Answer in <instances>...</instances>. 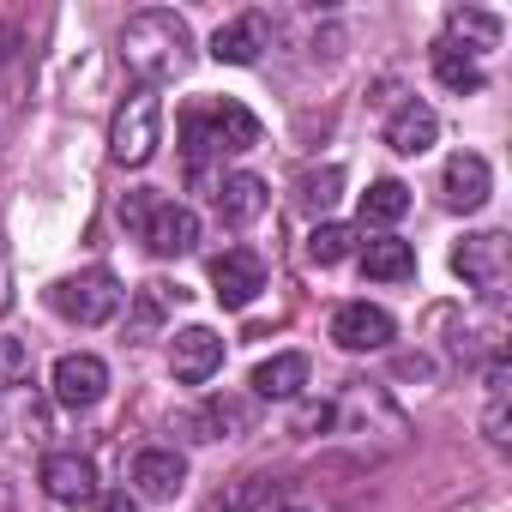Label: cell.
<instances>
[{
	"mask_svg": "<svg viewBox=\"0 0 512 512\" xmlns=\"http://www.w3.org/2000/svg\"><path fill=\"white\" fill-rule=\"evenodd\" d=\"M31 374V350L19 338H0V386H19Z\"/></svg>",
	"mask_w": 512,
	"mask_h": 512,
	"instance_id": "28",
	"label": "cell"
},
{
	"mask_svg": "<svg viewBox=\"0 0 512 512\" xmlns=\"http://www.w3.org/2000/svg\"><path fill=\"white\" fill-rule=\"evenodd\" d=\"M440 187H446V205H452V211H482V205H488L494 175H488V163H482L476 151H458V157L446 163Z\"/></svg>",
	"mask_w": 512,
	"mask_h": 512,
	"instance_id": "15",
	"label": "cell"
},
{
	"mask_svg": "<svg viewBox=\"0 0 512 512\" xmlns=\"http://www.w3.org/2000/svg\"><path fill=\"white\" fill-rule=\"evenodd\" d=\"M338 187H344L338 169H308V175L296 181V205H302V211H332V205H338Z\"/></svg>",
	"mask_w": 512,
	"mask_h": 512,
	"instance_id": "25",
	"label": "cell"
},
{
	"mask_svg": "<svg viewBox=\"0 0 512 512\" xmlns=\"http://www.w3.org/2000/svg\"><path fill=\"white\" fill-rule=\"evenodd\" d=\"M181 482H187V458H181L175 446H145V452L133 458V488H139L145 500H175Z\"/></svg>",
	"mask_w": 512,
	"mask_h": 512,
	"instance_id": "13",
	"label": "cell"
},
{
	"mask_svg": "<svg viewBox=\"0 0 512 512\" xmlns=\"http://www.w3.org/2000/svg\"><path fill=\"white\" fill-rule=\"evenodd\" d=\"M121 223L145 241V253H157V260H181V253L199 247V217H193L187 205L151 193V187H133V193L121 199Z\"/></svg>",
	"mask_w": 512,
	"mask_h": 512,
	"instance_id": "3",
	"label": "cell"
},
{
	"mask_svg": "<svg viewBox=\"0 0 512 512\" xmlns=\"http://www.w3.org/2000/svg\"><path fill=\"white\" fill-rule=\"evenodd\" d=\"M266 494H272V482H266V476H241V482H229L223 494H211V500H205V512H253Z\"/></svg>",
	"mask_w": 512,
	"mask_h": 512,
	"instance_id": "26",
	"label": "cell"
},
{
	"mask_svg": "<svg viewBox=\"0 0 512 512\" xmlns=\"http://www.w3.org/2000/svg\"><path fill=\"white\" fill-rule=\"evenodd\" d=\"M278 512H302V506H278Z\"/></svg>",
	"mask_w": 512,
	"mask_h": 512,
	"instance_id": "31",
	"label": "cell"
},
{
	"mask_svg": "<svg viewBox=\"0 0 512 512\" xmlns=\"http://www.w3.org/2000/svg\"><path fill=\"white\" fill-rule=\"evenodd\" d=\"M410 211V187L404 181H374L362 193V223H398Z\"/></svg>",
	"mask_w": 512,
	"mask_h": 512,
	"instance_id": "23",
	"label": "cell"
},
{
	"mask_svg": "<svg viewBox=\"0 0 512 512\" xmlns=\"http://www.w3.org/2000/svg\"><path fill=\"white\" fill-rule=\"evenodd\" d=\"M169 296H181V290H169V284H145V290H139V302H133L127 338H151V332L163 326V314H169Z\"/></svg>",
	"mask_w": 512,
	"mask_h": 512,
	"instance_id": "24",
	"label": "cell"
},
{
	"mask_svg": "<svg viewBox=\"0 0 512 512\" xmlns=\"http://www.w3.org/2000/svg\"><path fill=\"white\" fill-rule=\"evenodd\" d=\"M97 512H139V506H133V494H103Z\"/></svg>",
	"mask_w": 512,
	"mask_h": 512,
	"instance_id": "29",
	"label": "cell"
},
{
	"mask_svg": "<svg viewBox=\"0 0 512 512\" xmlns=\"http://www.w3.org/2000/svg\"><path fill=\"white\" fill-rule=\"evenodd\" d=\"M109 392V368H103V356H61L55 362V398L67 404V410H91L97 398Z\"/></svg>",
	"mask_w": 512,
	"mask_h": 512,
	"instance_id": "11",
	"label": "cell"
},
{
	"mask_svg": "<svg viewBox=\"0 0 512 512\" xmlns=\"http://www.w3.org/2000/svg\"><path fill=\"white\" fill-rule=\"evenodd\" d=\"M187 428H193V440H223L229 428H247V410H241L235 398H211L205 410L187 416Z\"/></svg>",
	"mask_w": 512,
	"mask_h": 512,
	"instance_id": "21",
	"label": "cell"
},
{
	"mask_svg": "<svg viewBox=\"0 0 512 512\" xmlns=\"http://www.w3.org/2000/svg\"><path fill=\"white\" fill-rule=\"evenodd\" d=\"M506 260H512V247H506V235H500V229L464 235V241L452 247V272H458L470 290H482L488 302L506 290Z\"/></svg>",
	"mask_w": 512,
	"mask_h": 512,
	"instance_id": "6",
	"label": "cell"
},
{
	"mask_svg": "<svg viewBox=\"0 0 512 512\" xmlns=\"http://www.w3.org/2000/svg\"><path fill=\"white\" fill-rule=\"evenodd\" d=\"M260 145V115L235 97H205V103H187L181 109V151H187V169L205 175V163H223V157H241Z\"/></svg>",
	"mask_w": 512,
	"mask_h": 512,
	"instance_id": "1",
	"label": "cell"
},
{
	"mask_svg": "<svg viewBox=\"0 0 512 512\" xmlns=\"http://www.w3.org/2000/svg\"><path fill=\"white\" fill-rule=\"evenodd\" d=\"M434 79H440L446 91H458V97H476V91L488 85V79H482V67H476L464 49H452V43H440V49H434Z\"/></svg>",
	"mask_w": 512,
	"mask_h": 512,
	"instance_id": "20",
	"label": "cell"
},
{
	"mask_svg": "<svg viewBox=\"0 0 512 512\" xmlns=\"http://www.w3.org/2000/svg\"><path fill=\"white\" fill-rule=\"evenodd\" d=\"M260 290H266V260L253 247H223L211 260V296L223 308H247Z\"/></svg>",
	"mask_w": 512,
	"mask_h": 512,
	"instance_id": "7",
	"label": "cell"
},
{
	"mask_svg": "<svg viewBox=\"0 0 512 512\" xmlns=\"http://www.w3.org/2000/svg\"><path fill=\"white\" fill-rule=\"evenodd\" d=\"M362 272H368L374 284H410V278H416V247L398 241V235H374V241L362 247Z\"/></svg>",
	"mask_w": 512,
	"mask_h": 512,
	"instance_id": "17",
	"label": "cell"
},
{
	"mask_svg": "<svg viewBox=\"0 0 512 512\" xmlns=\"http://www.w3.org/2000/svg\"><path fill=\"white\" fill-rule=\"evenodd\" d=\"M266 205H272V193H266V181H260V175H223V181H217V193H211V211H217V223H229V229L260 223V217H266Z\"/></svg>",
	"mask_w": 512,
	"mask_h": 512,
	"instance_id": "10",
	"label": "cell"
},
{
	"mask_svg": "<svg viewBox=\"0 0 512 512\" xmlns=\"http://www.w3.org/2000/svg\"><path fill=\"white\" fill-rule=\"evenodd\" d=\"M260 49H272V19L266 13H241V19L217 25V37H211V55L229 61V67H253Z\"/></svg>",
	"mask_w": 512,
	"mask_h": 512,
	"instance_id": "12",
	"label": "cell"
},
{
	"mask_svg": "<svg viewBox=\"0 0 512 512\" xmlns=\"http://www.w3.org/2000/svg\"><path fill=\"white\" fill-rule=\"evenodd\" d=\"M332 338H338V350H350V356L386 350V344H392V314L374 308V302H344V308L332 314Z\"/></svg>",
	"mask_w": 512,
	"mask_h": 512,
	"instance_id": "8",
	"label": "cell"
},
{
	"mask_svg": "<svg viewBox=\"0 0 512 512\" xmlns=\"http://www.w3.org/2000/svg\"><path fill=\"white\" fill-rule=\"evenodd\" d=\"M0 308H7V260H0Z\"/></svg>",
	"mask_w": 512,
	"mask_h": 512,
	"instance_id": "30",
	"label": "cell"
},
{
	"mask_svg": "<svg viewBox=\"0 0 512 512\" xmlns=\"http://www.w3.org/2000/svg\"><path fill=\"white\" fill-rule=\"evenodd\" d=\"M43 488H49V500H61V506H85V500H97V470H91V458H79V452H49V458H43Z\"/></svg>",
	"mask_w": 512,
	"mask_h": 512,
	"instance_id": "14",
	"label": "cell"
},
{
	"mask_svg": "<svg viewBox=\"0 0 512 512\" xmlns=\"http://www.w3.org/2000/svg\"><path fill=\"white\" fill-rule=\"evenodd\" d=\"M187 49H193V31L181 13L169 7H145L121 25V55L127 67L139 73V85H157V79H175L187 67Z\"/></svg>",
	"mask_w": 512,
	"mask_h": 512,
	"instance_id": "2",
	"label": "cell"
},
{
	"mask_svg": "<svg viewBox=\"0 0 512 512\" xmlns=\"http://www.w3.org/2000/svg\"><path fill=\"white\" fill-rule=\"evenodd\" d=\"M326 428H338V404H332V398L302 404V410H296V422H290V434H302V440H314V434H326Z\"/></svg>",
	"mask_w": 512,
	"mask_h": 512,
	"instance_id": "27",
	"label": "cell"
},
{
	"mask_svg": "<svg viewBox=\"0 0 512 512\" xmlns=\"http://www.w3.org/2000/svg\"><path fill=\"white\" fill-rule=\"evenodd\" d=\"M446 43H452V49L464 43V55L476 61V55H488V49L500 43V19H494V13H476V7H452V13H446Z\"/></svg>",
	"mask_w": 512,
	"mask_h": 512,
	"instance_id": "18",
	"label": "cell"
},
{
	"mask_svg": "<svg viewBox=\"0 0 512 512\" xmlns=\"http://www.w3.org/2000/svg\"><path fill=\"white\" fill-rule=\"evenodd\" d=\"M302 386H308V356H296V350L253 368V392L260 398H302Z\"/></svg>",
	"mask_w": 512,
	"mask_h": 512,
	"instance_id": "19",
	"label": "cell"
},
{
	"mask_svg": "<svg viewBox=\"0 0 512 512\" xmlns=\"http://www.w3.org/2000/svg\"><path fill=\"white\" fill-rule=\"evenodd\" d=\"M434 139H440V121H434V109H428V103H416V97H410V103H398V109H392V121H386V145H392L398 157H422Z\"/></svg>",
	"mask_w": 512,
	"mask_h": 512,
	"instance_id": "16",
	"label": "cell"
},
{
	"mask_svg": "<svg viewBox=\"0 0 512 512\" xmlns=\"http://www.w3.org/2000/svg\"><path fill=\"white\" fill-rule=\"evenodd\" d=\"M157 139H163V103L151 85H133L109 121V157L127 163V169H145L157 157Z\"/></svg>",
	"mask_w": 512,
	"mask_h": 512,
	"instance_id": "4",
	"label": "cell"
},
{
	"mask_svg": "<svg viewBox=\"0 0 512 512\" xmlns=\"http://www.w3.org/2000/svg\"><path fill=\"white\" fill-rule=\"evenodd\" d=\"M356 253V229L350 223H314V235H308V260L314 266H338V260H350Z\"/></svg>",
	"mask_w": 512,
	"mask_h": 512,
	"instance_id": "22",
	"label": "cell"
},
{
	"mask_svg": "<svg viewBox=\"0 0 512 512\" xmlns=\"http://www.w3.org/2000/svg\"><path fill=\"white\" fill-rule=\"evenodd\" d=\"M169 368H175L181 386H205V380L223 368V338H217L211 326H187V332H175V344H169Z\"/></svg>",
	"mask_w": 512,
	"mask_h": 512,
	"instance_id": "9",
	"label": "cell"
},
{
	"mask_svg": "<svg viewBox=\"0 0 512 512\" xmlns=\"http://www.w3.org/2000/svg\"><path fill=\"white\" fill-rule=\"evenodd\" d=\"M49 308H55L61 320H73V326H103V320H115V308H121V284H115V272L91 266V272L55 278V284H49Z\"/></svg>",
	"mask_w": 512,
	"mask_h": 512,
	"instance_id": "5",
	"label": "cell"
}]
</instances>
